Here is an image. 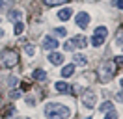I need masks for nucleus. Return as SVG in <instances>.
Segmentation results:
<instances>
[{"instance_id":"1","label":"nucleus","mask_w":123,"mask_h":119,"mask_svg":"<svg viewBox=\"0 0 123 119\" xmlns=\"http://www.w3.org/2000/svg\"><path fill=\"white\" fill-rule=\"evenodd\" d=\"M71 115V110L63 104L58 102H49L45 106V117L47 119H67Z\"/></svg>"},{"instance_id":"2","label":"nucleus","mask_w":123,"mask_h":119,"mask_svg":"<svg viewBox=\"0 0 123 119\" xmlns=\"http://www.w3.org/2000/svg\"><path fill=\"white\" fill-rule=\"evenodd\" d=\"M19 63V52L13 48H4L0 50V67L2 69H11Z\"/></svg>"},{"instance_id":"3","label":"nucleus","mask_w":123,"mask_h":119,"mask_svg":"<svg viewBox=\"0 0 123 119\" xmlns=\"http://www.w3.org/2000/svg\"><path fill=\"white\" fill-rule=\"evenodd\" d=\"M116 71H117V63H116L114 60H106V61H103L99 67V80L101 82H110L114 78Z\"/></svg>"},{"instance_id":"4","label":"nucleus","mask_w":123,"mask_h":119,"mask_svg":"<svg viewBox=\"0 0 123 119\" xmlns=\"http://www.w3.org/2000/svg\"><path fill=\"white\" fill-rule=\"evenodd\" d=\"M95 101H97L95 91H92V89H86L84 93H82V104H84L86 108H93V106H95Z\"/></svg>"},{"instance_id":"5","label":"nucleus","mask_w":123,"mask_h":119,"mask_svg":"<svg viewBox=\"0 0 123 119\" xmlns=\"http://www.w3.org/2000/svg\"><path fill=\"white\" fill-rule=\"evenodd\" d=\"M58 39H56V37H50V36H47L45 39H43V48H45V50H56V48H58Z\"/></svg>"},{"instance_id":"6","label":"nucleus","mask_w":123,"mask_h":119,"mask_svg":"<svg viewBox=\"0 0 123 119\" xmlns=\"http://www.w3.org/2000/svg\"><path fill=\"white\" fill-rule=\"evenodd\" d=\"M88 22H90V15L86 13V11H80V13H77V24H78L82 30L88 26Z\"/></svg>"},{"instance_id":"7","label":"nucleus","mask_w":123,"mask_h":119,"mask_svg":"<svg viewBox=\"0 0 123 119\" xmlns=\"http://www.w3.org/2000/svg\"><path fill=\"white\" fill-rule=\"evenodd\" d=\"M71 43L77 45L78 48H86V47H88V39H86L84 36H75L73 39H71Z\"/></svg>"},{"instance_id":"8","label":"nucleus","mask_w":123,"mask_h":119,"mask_svg":"<svg viewBox=\"0 0 123 119\" xmlns=\"http://www.w3.org/2000/svg\"><path fill=\"white\" fill-rule=\"evenodd\" d=\"M49 60H50V63H52V65H60L62 61H63V54H60V52H50V54H49Z\"/></svg>"},{"instance_id":"9","label":"nucleus","mask_w":123,"mask_h":119,"mask_svg":"<svg viewBox=\"0 0 123 119\" xmlns=\"http://www.w3.org/2000/svg\"><path fill=\"white\" fill-rule=\"evenodd\" d=\"M56 15H58L60 21H67V19H71V15H73V9H71V7H63V9H60Z\"/></svg>"},{"instance_id":"10","label":"nucleus","mask_w":123,"mask_h":119,"mask_svg":"<svg viewBox=\"0 0 123 119\" xmlns=\"http://www.w3.org/2000/svg\"><path fill=\"white\" fill-rule=\"evenodd\" d=\"M62 76H63V78H69V76H73V74H75V63H71V65H65L63 67V69H62Z\"/></svg>"},{"instance_id":"11","label":"nucleus","mask_w":123,"mask_h":119,"mask_svg":"<svg viewBox=\"0 0 123 119\" xmlns=\"http://www.w3.org/2000/svg\"><path fill=\"white\" fill-rule=\"evenodd\" d=\"M21 17H23V11H21V9H11V11L8 13V19H9V21H13V22L21 21Z\"/></svg>"},{"instance_id":"12","label":"nucleus","mask_w":123,"mask_h":119,"mask_svg":"<svg viewBox=\"0 0 123 119\" xmlns=\"http://www.w3.org/2000/svg\"><path fill=\"white\" fill-rule=\"evenodd\" d=\"M32 78H36V80H39V82H45L47 80V73L43 69H36V71L32 73Z\"/></svg>"},{"instance_id":"13","label":"nucleus","mask_w":123,"mask_h":119,"mask_svg":"<svg viewBox=\"0 0 123 119\" xmlns=\"http://www.w3.org/2000/svg\"><path fill=\"white\" fill-rule=\"evenodd\" d=\"M93 36H99V37H103V39H106V36H108V28H106V26H97Z\"/></svg>"},{"instance_id":"14","label":"nucleus","mask_w":123,"mask_h":119,"mask_svg":"<svg viewBox=\"0 0 123 119\" xmlns=\"http://www.w3.org/2000/svg\"><path fill=\"white\" fill-rule=\"evenodd\" d=\"M88 63V58H86L84 54H75V65H82L84 67Z\"/></svg>"},{"instance_id":"15","label":"nucleus","mask_w":123,"mask_h":119,"mask_svg":"<svg viewBox=\"0 0 123 119\" xmlns=\"http://www.w3.org/2000/svg\"><path fill=\"white\" fill-rule=\"evenodd\" d=\"M54 88H56V91H60V93H67V91H69V86H67L65 82H56Z\"/></svg>"},{"instance_id":"16","label":"nucleus","mask_w":123,"mask_h":119,"mask_svg":"<svg viewBox=\"0 0 123 119\" xmlns=\"http://www.w3.org/2000/svg\"><path fill=\"white\" fill-rule=\"evenodd\" d=\"M23 32H24V24H23L21 21H17L15 26H13V34H15V36H21Z\"/></svg>"},{"instance_id":"17","label":"nucleus","mask_w":123,"mask_h":119,"mask_svg":"<svg viewBox=\"0 0 123 119\" xmlns=\"http://www.w3.org/2000/svg\"><path fill=\"white\" fill-rule=\"evenodd\" d=\"M24 52H26L28 56H34V54H36V47L30 45V43H26V45H24Z\"/></svg>"},{"instance_id":"18","label":"nucleus","mask_w":123,"mask_h":119,"mask_svg":"<svg viewBox=\"0 0 123 119\" xmlns=\"http://www.w3.org/2000/svg\"><path fill=\"white\" fill-rule=\"evenodd\" d=\"M103 43H105V39H103V37H99V36H93L92 37V45H93V47H101Z\"/></svg>"},{"instance_id":"19","label":"nucleus","mask_w":123,"mask_h":119,"mask_svg":"<svg viewBox=\"0 0 123 119\" xmlns=\"http://www.w3.org/2000/svg\"><path fill=\"white\" fill-rule=\"evenodd\" d=\"M62 2H67V0H43V4L45 6H58V4H62Z\"/></svg>"},{"instance_id":"20","label":"nucleus","mask_w":123,"mask_h":119,"mask_svg":"<svg viewBox=\"0 0 123 119\" xmlns=\"http://www.w3.org/2000/svg\"><path fill=\"white\" fill-rule=\"evenodd\" d=\"M54 34H56V36H62V37H65V36H67V30L63 28V26H60V28H54Z\"/></svg>"},{"instance_id":"21","label":"nucleus","mask_w":123,"mask_h":119,"mask_svg":"<svg viewBox=\"0 0 123 119\" xmlns=\"http://www.w3.org/2000/svg\"><path fill=\"white\" fill-rule=\"evenodd\" d=\"M108 110H112V102H110V101H105V102L101 104V112H108Z\"/></svg>"},{"instance_id":"22","label":"nucleus","mask_w":123,"mask_h":119,"mask_svg":"<svg viewBox=\"0 0 123 119\" xmlns=\"http://www.w3.org/2000/svg\"><path fill=\"white\" fill-rule=\"evenodd\" d=\"M11 4H13V0H0V11L6 9V7H9Z\"/></svg>"},{"instance_id":"23","label":"nucleus","mask_w":123,"mask_h":119,"mask_svg":"<svg viewBox=\"0 0 123 119\" xmlns=\"http://www.w3.org/2000/svg\"><path fill=\"white\" fill-rule=\"evenodd\" d=\"M105 119H117V115H116L114 110H108V113L105 115Z\"/></svg>"},{"instance_id":"24","label":"nucleus","mask_w":123,"mask_h":119,"mask_svg":"<svg viewBox=\"0 0 123 119\" xmlns=\"http://www.w3.org/2000/svg\"><path fill=\"white\" fill-rule=\"evenodd\" d=\"M63 48H65V50H67V52H71V50H73V48H75V45L71 43V41H65V45H63Z\"/></svg>"},{"instance_id":"25","label":"nucleus","mask_w":123,"mask_h":119,"mask_svg":"<svg viewBox=\"0 0 123 119\" xmlns=\"http://www.w3.org/2000/svg\"><path fill=\"white\" fill-rule=\"evenodd\" d=\"M116 45L123 48V36H117V39H116Z\"/></svg>"},{"instance_id":"26","label":"nucleus","mask_w":123,"mask_h":119,"mask_svg":"<svg viewBox=\"0 0 123 119\" xmlns=\"http://www.w3.org/2000/svg\"><path fill=\"white\" fill-rule=\"evenodd\" d=\"M9 97H11V99H19V97H21V91H11Z\"/></svg>"},{"instance_id":"27","label":"nucleus","mask_w":123,"mask_h":119,"mask_svg":"<svg viewBox=\"0 0 123 119\" xmlns=\"http://www.w3.org/2000/svg\"><path fill=\"white\" fill-rule=\"evenodd\" d=\"M114 61L117 63V65H123V56H117V58H114Z\"/></svg>"},{"instance_id":"28","label":"nucleus","mask_w":123,"mask_h":119,"mask_svg":"<svg viewBox=\"0 0 123 119\" xmlns=\"http://www.w3.org/2000/svg\"><path fill=\"white\" fill-rule=\"evenodd\" d=\"M26 102H28V104H30V106H32V104L36 102V99H34V97H26Z\"/></svg>"},{"instance_id":"29","label":"nucleus","mask_w":123,"mask_h":119,"mask_svg":"<svg viewBox=\"0 0 123 119\" xmlns=\"http://www.w3.org/2000/svg\"><path fill=\"white\" fill-rule=\"evenodd\" d=\"M117 6H119V7L123 9V0H119V2H117Z\"/></svg>"},{"instance_id":"30","label":"nucleus","mask_w":123,"mask_h":119,"mask_svg":"<svg viewBox=\"0 0 123 119\" xmlns=\"http://www.w3.org/2000/svg\"><path fill=\"white\" fill-rule=\"evenodd\" d=\"M117 99H119V101H123V93H117Z\"/></svg>"},{"instance_id":"31","label":"nucleus","mask_w":123,"mask_h":119,"mask_svg":"<svg viewBox=\"0 0 123 119\" xmlns=\"http://www.w3.org/2000/svg\"><path fill=\"white\" fill-rule=\"evenodd\" d=\"M0 39H4V30H0Z\"/></svg>"},{"instance_id":"32","label":"nucleus","mask_w":123,"mask_h":119,"mask_svg":"<svg viewBox=\"0 0 123 119\" xmlns=\"http://www.w3.org/2000/svg\"><path fill=\"white\" fill-rule=\"evenodd\" d=\"M119 86H121V89H123V78H121V82H119Z\"/></svg>"},{"instance_id":"33","label":"nucleus","mask_w":123,"mask_h":119,"mask_svg":"<svg viewBox=\"0 0 123 119\" xmlns=\"http://www.w3.org/2000/svg\"><path fill=\"white\" fill-rule=\"evenodd\" d=\"M86 119H92V117H86Z\"/></svg>"}]
</instances>
